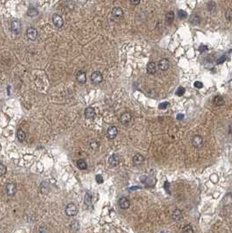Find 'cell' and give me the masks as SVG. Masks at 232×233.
<instances>
[{
	"label": "cell",
	"mask_w": 232,
	"mask_h": 233,
	"mask_svg": "<svg viewBox=\"0 0 232 233\" xmlns=\"http://www.w3.org/2000/svg\"><path fill=\"white\" fill-rule=\"evenodd\" d=\"M66 214L68 216V217H74L78 214V209L76 207V205L73 203H68L66 207Z\"/></svg>",
	"instance_id": "cell-1"
},
{
	"label": "cell",
	"mask_w": 232,
	"mask_h": 233,
	"mask_svg": "<svg viewBox=\"0 0 232 233\" xmlns=\"http://www.w3.org/2000/svg\"><path fill=\"white\" fill-rule=\"evenodd\" d=\"M91 80L95 85L100 84L103 81V75H102V73L100 72H99V71L93 72L92 73V75H91Z\"/></svg>",
	"instance_id": "cell-2"
},
{
	"label": "cell",
	"mask_w": 232,
	"mask_h": 233,
	"mask_svg": "<svg viewBox=\"0 0 232 233\" xmlns=\"http://www.w3.org/2000/svg\"><path fill=\"white\" fill-rule=\"evenodd\" d=\"M123 16V11L121 8L120 7H114L113 10H112V18L115 21V22H117V21H119Z\"/></svg>",
	"instance_id": "cell-3"
},
{
	"label": "cell",
	"mask_w": 232,
	"mask_h": 233,
	"mask_svg": "<svg viewBox=\"0 0 232 233\" xmlns=\"http://www.w3.org/2000/svg\"><path fill=\"white\" fill-rule=\"evenodd\" d=\"M52 22L54 26L58 28H61L64 26V20H63L62 17L59 14H53L52 16Z\"/></svg>",
	"instance_id": "cell-4"
},
{
	"label": "cell",
	"mask_w": 232,
	"mask_h": 233,
	"mask_svg": "<svg viewBox=\"0 0 232 233\" xmlns=\"http://www.w3.org/2000/svg\"><path fill=\"white\" fill-rule=\"evenodd\" d=\"M5 190H6V194L9 197H13L16 194V192H17V186H16L15 183L10 182V183H8L6 185Z\"/></svg>",
	"instance_id": "cell-5"
},
{
	"label": "cell",
	"mask_w": 232,
	"mask_h": 233,
	"mask_svg": "<svg viewBox=\"0 0 232 233\" xmlns=\"http://www.w3.org/2000/svg\"><path fill=\"white\" fill-rule=\"evenodd\" d=\"M192 144L196 149H200L204 144L203 139L201 135H195L192 139Z\"/></svg>",
	"instance_id": "cell-6"
},
{
	"label": "cell",
	"mask_w": 232,
	"mask_h": 233,
	"mask_svg": "<svg viewBox=\"0 0 232 233\" xmlns=\"http://www.w3.org/2000/svg\"><path fill=\"white\" fill-rule=\"evenodd\" d=\"M157 67L161 71H166L168 69V67H169V62H168V60L167 59H161L158 62Z\"/></svg>",
	"instance_id": "cell-7"
},
{
	"label": "cell",
	"mask_w": 232,
	"mask_h": 233,
	"mask_svg": "<svg viewBox=\"0 0 232 233\" xmlns=\"http://www.w3.org/2000/svg\"><path fill=\"white\" fill-rule=\"evenodd\" d=\"M118 135V129L116 127L114 126H112V127H109L108 131H107V136L109 140H113Z\"/></svg>",
	"instance_id": "cell-8"
},
{
	"label": "cell",
	"mask_w": 232,
	"mask_h": 233,
	"mask_svg": "<svg viewBox=\"0 0 232 233\" xmlns=\"http://www.w3.org/2000/svg\"><path fill=\"white\" fill-rule=\"evenodd\" d=\"M120 121L122 124L126 125V124H128L131 121H132V114L128 112H125L123 113L120 117Z\"/></svg>",
	"instance_id": "cell-9"
},
{
	"label": "cell",
	"mask_w": 232,
	"mask_h": 233,
	"mask_svg": "<svg viewBox=\"0 0 232 233\" xmlns=\"http://www.w3.org/2000/svg\"><path fill=\"white\" fill-rule=\"evenodd\" d=\"M26 35H27V38L32 41L36 40L37 38H38V31L33 28V27H30L28 28V30L26 31Z\"/></svg>",
	"instance_id": "cell-10"
},
{
	"label": "cell",
	"mask_w": 232,
	"mask_h": 233,
	"mask_svg": "<svg viewBox=\"0 0 232 233\" xmlns=\"http://www.w3.org/2000/svg\"><path fill=\"white\" fill-rule=\"evenodd\" d=\"M11 30L12 32V33L14 34H18L20 30H21V24L18 20H14L11 22Z\"/></svg>",
	"instance_id": "cell-11"
},
{
	"label": "cell",
	"mask_w": 232,
	"mask_h": 233,
	"mask_svg": "<svg viewBox=\"0 0 232 233\" xmlns=\"http://www.w3.org/2000/svg\"><path fill=\"white\" fill-rule=\"evenodd\" d=\"M76 79L81 85L85 84L87 82V73H86V72H84V71L78 72V73L76 75Z\"/></svg>",
	"instance_id": "cell-12"
},
{
	"label": "cell",
	"mask_w": 232,
	"mask_h": 233,
	"mask_svg": "<svg viewBox=\"0 0 232 233\" xmlns=\"http://www.w3.org/2000/svg\"><path fill=\"white\" fill-rule=\"evenodd\" d=\"M108 163L111 167H116L120 163V158L116 154L112 155L108 159Z\"/></svg>",
	"instance_id": "cell-13"
},
{
	"label": "cell",
	"mask_w": 232,
	"mask_h": 233,
	"mask_svg": "<svg viewBox=\"0 0 232 233\" xmlns=\"http://www.w3.org/2000/svg\"><path fill=\"white\" fill-rule=\"evenodd\" d=\"M119 206L123 209H128L130 206V201L126 198V197H121L119 200Z\"/></svg>",
	"instance_id": "cell-14"
},
{
	"label": "cell",
	"mask_w": 232,
	"mask_h": 233,
	"mask_svg": "<svg viewBox=\"0 0 232 233\" xmlns=\"http://www.w3.org/2000/svg\"><path fill=\"white\" fill-rule=\"evenodd\" d=\"M156 65L155 62H149L147 66V73L149 74H155L156 73Z\"/></svg>",
	"instance_id": "cell-15"
},
{
	"label": "cell",
	"mask_w": 232,
	"mask_h": 233,
	"mask_svg": "<svg viewBox=\"0 0 232 233\" xmlns=\"http://www.w3.org/2000/svg\"><path fill=\"white\" fill-rule=\"evenodd\" d=\"M39 189H40V192L43 193V194H47L49 193L50 191V185L48 182H41L40 186H39Z\"/></svg>",
	"instance_id": "cell-16"
},
{
	"label": "cell",
	"mask_w": 232,
	"mask_h": 233,
	"mask_svg": "<svg viewBox=\"0 0 232 233\" xmlns=\"http://www.w3.org/2000/svg\"><path fill=\"white\" fill-rule=\"evenodd\" d=\"M95 115V110L92 107H88L85 110V116L87 119H93Z\"/></svg>",
	"instance_id": "cell-17"
},
{
	"label": "cell",
	"mask_w": 232,
	"mask_h": 233,
	"mask_svg": "<svg viewBox=\"0 0 232 233\" xmlns=\"http://www.w3.org/2000/svg\"><path fill=\"white\" fill-rule=\"evenodd\" d=\"M172 218L175 221H177V222L181 221L182 219V212L180 209H175L174 212L172 213Z\"/></svg>",
	"instance_id": "cell-18"
},
{
	"label": "cell",
	"mask_w": 232,
	"mask_h": 233,
	"mask_svg": "<svg viewBox=\"0 0 232 233\" xmlns=\"http://www.w3.org/2000/svg\"><path fill=\"white\" fill-rule=\"evenodd\" d=\"M133 162L135 165H141L144 162V157L142 156V155L141 154H136L134 157H133Z\"/></svg>",
	"instance_id": "cell-19"
},
{
	"label": "cell",
	"mask_w": 232,
	"mask_h": 233,
	"mask_svg": "<svg viewBox=\"0 0 232 233\" xmlns=\"http://www.w3.org/2000/svg\"><path fill=\"white\" fill-rule=\"evenodd\" d=\"M213 103L216 105V106H218V107H220V106H223L224 103H225V100L224 99L220 96V95H217L214 99H213Z\"/></svg>",
	"instance_id": "cell-20"
},
{
	"label": "cell",
	"mask_w": 232,
	"mask_h": 233,
	"mask_svg": "<svg viewBox=\"0 0 232 233\" xmlns=\"http://www.w3.org/2000/svg\"><path fill=\"white\" fill-rule=\"evenodd\" d=\"M200 21H201V18L197 14L192 15L190 17V19H189V22H190V24L193 26H196V25L200 24Z\"/></svg>",
	"instance_id": "cell-21"
},
{
	"label": "cell",
	"mask_w": 232,
	"mask_h": 233,
	"mask_svg": "<svg viewBox=\"0 0 232 233\" xmlns=\"http://www.w3.org/2000/svg\"><path fill=\"white\" fill-rule=\"evenodd\" d=\"M174 18H175V13L173 11L167 12V14H166V22H167V25L172 24L173 21H174Z\"/></svg>",
	"instance_id": "cell-22"
},
{
	"label": "cell",
	"mask_w": 232,
	"mask_h": 233,
	"mask_svg": "<svg viewBox=\"0 0 232 233\" xmlns=\"http://www.w3.org/2000/svg\"><path fill=\"white\" fill-rule=\"evenodd\" d=\"M207 9H208V11L209 12H211V13L215 12L217 11V4L214 1L208 2V5H207Z\"/></svg>",
	"instance_id": "cell-23"
},
{
	"label": "cell",
	"mask_w": 232,
	"mask_h": 233,
	"mask_svg": "<svg viewBox=\"0 0 232 233\" xmlns=\"http://www.w3.org/2000/svg\"><path fill=\"white\" fill-rule=\"evenodd\" d=\"M17 139H18L19 141L22 142V141H24L26 140V133L22 129H18L17 131Z\"/></svg>",
	"instance_id": "cell-24"
},
{
	"label": "cell",
	"mask_w": 232,
	"mask_h": 233,
	"mask_svg": "<svg viewBox=\"0 0 232 233\" xmlns=\"http://www.w3.org/2000/svg\"><path fill=\"white\" fill-rule=\"evenodd\" d=\"M77 167L79 168V169H82V170H84V169H86L87 168V162L84 161V160H78L77 161Z\"/></svg>",
	"instance_id": "cell-25"
},
{
	"label": "cell",
	"mask_w": 232,
	"mask_h": 233,
	"mask_svg": "<svg viewBox=\"0 0 232 233\" xmlns=\"http://www.w3.org/2000/svg\"><path fill=\"white\" fill-rule=\"evenodd\" d=\"M84 203H85L87 206L92 205V196L88 192H87L85 195V197H84Z\"/></svg>",
	"instance_id": "cell-26"
},
{
	"label": "cell",
	"mask_w": 232,
	"mask_h": 233,
	"mask_svg": "<svg viewBox=\"0 0 232 233\" xmlns=\"http://www.w3.org/2000/svg\"><path fill=\"white\" fill-rule=\"evenodd\" d=\"M70 229H71V230L73 231V232L79 230V222H78V221H73V222L70 224Z\"/></svg>",
	"instance_id": "cell-27"
},
{
	"label": "cell",
	"mask_w": 232,
	"mask_h": 233,
	"mask_svg": "<svg viewBox=\"0 0 232 233\" xmlns=\"http://www.w3.org/2000/svg\"><path fill=\"white\" fill-rule=\"evenodd\" d=\"M182 233H194V230L190 224H187L183 227Z\"/></svg>",
	"instance_id": "cell-28"
},
{
	"label": "cell",
	"mask_w": 232,
	"mask_h": 233,
	"mask_svg": "<svg viewBox=\"0 0 232 233\" xmlns=\"http://www.w3.org/2000/svg\"><path fill=\"white\" fill-rule=\"evenodd\" d=\"M38 14V11L35 8H30L27 11V16H29V17H35Z\"/></svg>",
	"instance_id": "cell-29"
},
{
	"label": "cell",
	"mask_w": 232,
	"mask_h": 233,
	"mask_svg": "<svg viewBox=\"0 0 232 233\" xmlns=\"http://www.w3.org/2000/svg\"><path fill=\"white\" fill-rule=\"evenodd\" d=\"M90 147H91V149H92L97 150V149H99V147H100V143H99V141L93 140V141H90Z\"/></svg>",
	"instance_id": "cell-30"
},
{
	"label": "cell",
	"mask_w": 232,
	"mask_h": 233,
	"mask_svg": "<svg viewBox=\"0 0 232 233\" xmlns=\"http://www.w3.org/2000/svg\"><path fill=\"white\" fill-rule=\"evenodd\" d=\"M225 18L228 21L232 20V9H227V11H225Z\"/></svg>",
	"instance_id": "cell-31"
},
{
	"label": "cell",
	"mask_w": 232,
	"mask_h": 233,
	"mask_svg": "<svg viewBox=\"0 0 232 233\" xmlns=\"http://www.w3.org/2000/svg\"><path fill=\"white\" fill-rule=\"evenodd\" d=\"M178 17H179L181 19H185V18L188 17V14H187V12H186L185 11L180 10V11H178Z\"/></svg>",
	"instance_id": "cell-32"
},
{
	"label": "cell",
	"mask_w": 232,
	"mask_h": 233,
	"mask_svg": "<svg viewBox=\"0 0 232 233\" xmlns=\"http://www.w3.org/2000/svg\"><path fill=\"white\" fill-rule=\"evenodd\" d=\"M5 172H6V167L3 163H1L0 164V175H1V176H3L5 174Z\"/></svg>",
	"instance_id": "cell-33"
},
{
	"label": "cell",
	"mask_w": 232,
	"mask_h": 233,
	"mask_svg": "<svg viewBox=\"0 0 232 233\" xmlns=\"http://www.w3.org/2000/svg\"><path fill=\"white\" fill-rule=\"evenodd\" d=\"M184 93H185V88H182V87H180V88L177 89V91H176V94H177L178 96H182V95H183V94H184Z\"/></svg>",
	"instance_id": "cell-34"
},
{
	"label": "cell",
	"mask_w": 232,
	"mask_h": 233,
	"mask_svg": "<svg viewBox=\"0 0 232 233\" xmlns=\"http://www.w3.org/2000/svg\"><path fill=\"white\" fill-rule=\"evenodd\" d=\"M168 105H169V103L165 101V102H161L160 105H159V108L160 109H166L167 107H168Z\"/></svg>",
	"instance_id": "cell-35"
},
{
	"label": "cell",
	"mask_w": 232,
	"mask_h": 233,
	"mask_svg": "<svg viewBox=\"0 0 232 233\" xmlns=\"http://www.w3.org/2000/svg\"><path fill=\"white\" fill-rule=\"evenodd\" d=\"M95 177H96V182H97L98 183H100V184L103 183L104 179H103V177H102V176H101V175H97Z\"/></svg>",
	"instance_id": "cell-36"
},
{
	"label": "cell",
	"mask_w": 232,
	"mask_h": 233,
	"mask_svg": "<svg viewBox=\"0 0 232 233\" xmlns=\"http://www.w3.org/2000/svg\"><path fill=\"white\" fill-rule=\"evenodd\" d=\"M194 86H195V88H202L203 85H202V83L200 82V81H196L195 84H194Z\"/></svg>",
	"instance_id": "cell-37"
},
{
	"label": "cell",
	"mask_w": 232,
	"mask_h": 233,
	"mask_svg": "<svg viewBox=\"0 0 232 233\" xmlns=\"http://www.w3.org/2000/svg\"><path fill=\"white\" fill-rule=\"evenodd\" d=\"M225 60H226V57L225 56H222V57H220L217 59V64H222V63H223Z\"/></svg>",
	"instance_id": "cell-38"
},
{
	"label": "cell",
	"mask_w": 232,
	"mask_h": 233,
	"mask_svg": "<svg viewBox=\"0 0 232 233\" xmlns=\"http://www.w3.org/2000/svg\"><path fill=\"white\" fill-rule=\"evenodd\" d=\"M140 2H141V0H130V3H131L132 5H139Z\"/></svg>",
	"instance_id": "cell-39"
},
{
	"label": "cell",
	"mask_w": 232,
	"mask_h": 233,
	"mask_svg": "<svg viewBox=\"0 0 232 233\" xmlns=\"http://www.w3.org/2000/svg\"><path fill=\"white\" fill-rule=\"evenodd\" d=\"M183 118H184V115H183V114H179L177 115V117H176V119H177V120H179V121L182 120Z\"/></svg>",
	"instance_id": "cell-40"
},
{
	"label": "cell",
	"mask_w": 232,
	"mask_h": 233,
	"mask_svg": "<svg viewBox=\"0 0 232 233\" xmlns=\"http://www.w3.org/2000/svg\"><path fill=\"white\" fill-rule=\"evenodd\" d=\"M207 50V46H201L200 47V52H203Z\"/></svg>",
	"instance_id": "cell-41"
},
{
	"label": "cell",
	"mask_w": 232,
	"mask_h": 233,
	"mask_svg": "<svg viewBox=\"0 0 232 233\" xmlns=\"http://www.w3.org/2000/svg\"><path fill=\"white\" fill-rule=\"evenodd\" d=\"M229 134H231L232 135V124L229 126Z\"/></svg>",
	"instance_id": "cell-42"
},
{
	"label": "cell",
	"mask_w": 232,
	"mask_h": 233,
	"mask_svg": "<svg viewBox=\"0 0 232 233\" xmlns=\"http://www.w3.org/2000/svg\"><path fill=\"white\" fill-rule=\"evenodd\" d=\"M159 233H167V232H165V231H161V232H159Z\"/></svg>",
	"instance_id": "cell-43"
}]
</instances>
